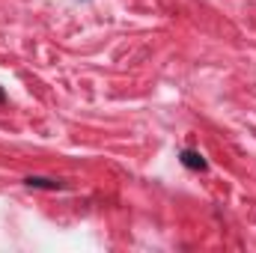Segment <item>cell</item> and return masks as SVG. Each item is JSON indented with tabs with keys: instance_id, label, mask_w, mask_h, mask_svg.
I'll return each instance as SVG.
<instances>
[{
	"instance_id": "1",
	"label": "cell",
	"mask_w": 256,
	"mask_h": 253,
	"mask_svg": "<svg viewBox=\"0 0 256 253\" xmlns=\"http://www.w3.org/2000/svg\"><path fill=\"white\" fill-rule=\"evenodd\" d=\"M182 164L188 167V170H206L208 164H206V158L200 155V152H191V149H185L182 152Z\"/></svg>"
},
{
	"instance_id": "2",
	"label": "cell",
	"mask_w": 256,
	"mask_h": 253,
	"mask_svg": "<svg viewBox=\"0 0 256 253\" xmlns=\"http://www.w3.org/2000/svg\"><path fill=\"white\" fill-rule=\"evenodd\" d=\"M30 188H48V190H57V188H63L60 182H54V179H42V176H27L24 179Z\"/></svg>"
},
{
	"instance_id": "3",
	"label": "cell",
	"mask_w": 256,
	"mask_h": 253,
	"mask_svg": "<svg viewBox=\"0 0 256 253\" xmlns=\"http://www.w3.org/2000/svg\"><path fill=\"white\" fill-rule=\"evenodd\" d=\"M3 102H6V92H3V90H0V104H3Z\"/></svg>"
}]
</instances>
